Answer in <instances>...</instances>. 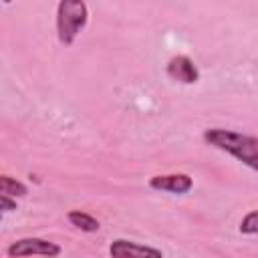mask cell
I'll list each match as a JSON object with an SVG mask.
<instances>
[{
    "label": "cell",
    "instance_id": "cell-1",
    "mask_svg": "<svg viewBox=\"0 0 258 258\" xmlns=\"http://www.w3.org/2000/svg\"><path fill=\"white\" fill-rule=\"evenodd\" d=\"M204 141L220 151L230 153L244 165L258 171V137L222 129V127H214V129L204 131Z\"/></svg>",
    "mask_w": 258,
    "mask_h": 258
},
{
    "label": "cell",
    "instance_id": "cell-2",
    "mask_svg": "<svg viewBox=\"0 0 258 258\" xmlns=\"http://www.w3.org/2000/svg\"><path fill=\"white\" fill-rule=\"evenodd\" d=\"M89 8L79 0H62L56 6V36L60 44L71 46L79 32L87 26Z\"/></svg>",
    "mask_w": 258,
    "mask_h": 258
},
{
    "label": "cell",
    "instance_id": "cell-3",
    "mask_svg": "<svg viewBox=\"0 0 258 258\" xmlns=\"http://www.w3.org/2000/svg\"><path fill=\"white\" fill-rule=\"evenodd\" d=\"M6 252L12 258H26V256L54 258L62 252V248L56 242H50V240H44V238H20V240L12 242L6 248Z\"/></svg>",
    "mask_w": 258,
    "mask_h": 258
},
{
    "label": "cell",
    "instance_id": "cell-4",
    "mask_svg": "<svg viewBox=\"0 0 258 258\" xmlns=\"http://www.w3.org/2000/svg\"><path fill=\"white\" fill-rule=\"evenodd\" d=\"M109 256L111 258H163V252L153 246H143L133 240L117 238L109 246Z\"/></svg>",
    "mask_w": 258,
    "mask_h": 258
},
{
    "label": "cell",
    "instance_id": "cell-5",
    "mask_svg": "<svg viewBox=\"0 0 258 258\" xmlns=\"http://www.w3.org/2000/svg\"><path fill=\"white\" fill-rule=\"evenodd\" d=\"M165 73H167V77L171 81H177V83H183V85H191V83H198L200 81L198 67L185 54L171 56L169 62H167V67H165Z\"/></svg>",
    "mask_w": 258,
    "mask_h": 258
},
{
    "label": "cell",
    "instance_id": "cell-6",
    "mask_svg": "<svg viewBox=\"0 0 258 258\" xmlns=\"http://www.w3.org/2000/svg\"><path fill=\"white\" fill-rule=\"evenodd\" d=\"M149 185L157 191H167V194H187L194 185V179L187 173H165V175H153L149 179Z\"/></svg>",
    "mask_w": 258,
    "mask_h": 258
},
{
    "label": "cell",
    "instance_id": "cell-7",
    "mask_svg": "<svg viewBox=\"0 0 258 258\" xmlns=\"http://www.w3.org/2000/svg\"><path fill=\"white\" fill-rule=\"evenodd\" d=\"M67 218H69V222H71L75 228H79L81 232H97V230L101 228L99 220H97L95 216L83 212V210H73V212H69Z\"/></svg>",
    "mask_w": 258,
    "mask_h": 258
},
{
    "label": "cell",
    "instance_id": "cell-8",
    "mask_svg": "<svg viewBox=\"0 0 258 258\" xmlns=\"http://www.w3.org/2000/svg\"><path fill=\"white\" fill-rule=\"evenodd\" d=\"M0 191H2V196H14V198H22V196L28 194L26 185L22 181L10 177V175H2L0 177Z\"/></svg>",
    "mask_w": 258,
    "mask_h": 258
},
{
    "label": "cell",
    "instance_id": "cell-9",
    "mask_svg": "<svg viewBox=\"0 0 258 258\" xmlns=\"http://www.w3.org/2000/svg\"><path fill=\"white\" fill-rule=\"evenodd\" d=\"M240 232L242 234H258V210H252L242 218Z\"/></svg>",
    "mask_w": 258,
    "mask_h": 258
},
{
    "label": "cell",
    "instance_id": "cell-10",
    "mask_svg": "<svg viewBox=\"0 0 258 258\" xmlns=\"http://www.w3.org/2000/svg\"><path fill=\"white\" fill-rule=\"evenodd\" d=\"M0 204H2V210L4 212L16 210V200H10V196H0Z\"/></svg>",
    "mask_w": 258,
    "mask_h": 258
}]
</instances>
